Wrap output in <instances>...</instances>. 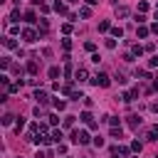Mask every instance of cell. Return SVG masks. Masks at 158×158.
Returning <instances> with one entry per match:
<instances>
[{
  "label": "cell",
  "mask_w": 158,
  "mask_h": 158,
  "mask_svg": "<svg viewBox=\"0 0 158 158\" xmlns=\"http://www.w3.org/2000/svg\"><path fill=\"white\" fill-rule=\"evenodd\" d=\"M89 79V72H86V67H79L77 72H74V81H79V84H84Z\"/></svg>",
  "instance_id": "obj_6"
},
{
  "label": "cell",
  "mask_w": 158,
  "mask_h": 158,
  "mask_svg": "<svg viewBox=\"0 0 158 158\" xmlns=\"http://www.w3.org/2000/svg\"><path fill=\"white\" fill-rule=\"evenodd\" d=\"M74 118L77 116H64V128H72L74 126Z\"/></svg>",
  "instance_id": "obj_29"
},
{
  "label": "cell",
  "mask_w": 158,
  "mask_h": 158,
  "mask_svg": "<svg viewBox=\"0 0 158 158\" xmlns=\"http://www.w3.org/2000/svg\"><path fill=\"white\" fill-rule=\"evenodd\" d=\"M47 30H49V25H47V20L42 17V20L37 22V32H40V35H47Z\"/></svg>",
  "instance_id": "obj_15"
},
{
  "label": "cell",
  "mask_w": 158,
  "mask_h": 158,
  "mask_svg": "<svg viewBox=\"0 0 158 158\" xmlns=\"http://www.w3.org/2000/svg\"><path fill=\"white\" fill-rule=\"evenodd\" d=\"M151 111H153V114H158V104H153V106H151Z\"/></svg>",
  "instance_id": "obj_50"
},
{
  "label": "cell",
  "mask_w": 158,
  "mask_h": 158,
  "mask_svg": "<svg viewBox=\"0 0 158 158\" xmlns=\"http://www.w3.org/2000/svg\"><path fill=\"white\" fill-rule=\"evenodd\" d=\"M84 49H86V52H94L96 44H94V42H84Z\"/></svg>",
  "instance_id": "obj_38"
},
{
  "label": "cell",
  "mask_w": 158,
  "mask_h": 158,
  "mask_svg": "<svg viewBox=\"0 0 158 158\" xmlns=\"http://www.w3.org/2000/svg\"><path fill=\"white\" fill-rule=\"evenodd\" d=\"M143 52H146V47H143V44H133V47H131V54H133V57H141Z\"/></svg>",
  "instance_id": "obj_17"
},
{
  "label": "cell",
  "mask_w": 158,
  "mask_h": 158,
  "mask_svg": "<svg viewBox=\"0 0 158 158\" xmlns=\"http://www.w3.org/2000/svg\"><path fill=\"white\" fill-rule=\"evenodd\" d=\"M69 2H77V0H69Z\"/></svg>",
  "instance_id": "obj_54"
},
{
  "label": "cell",
  "mask_w": 158,
  "mask_h": 158,
  "mask_svg": "<svg viewBox=\"0 0 158 158\" xmlns=\"http://www.w3.org/2000/svg\"><path fill=\"white\" fill-rule=\"evenodd\" d=\"M106 49H116V40H106Z\"/></svg>",
  "instance_id": "obj_41"
},
{
  "label": "cell",
  "mask_w": 158,
  "mask_h": 158,
  "mask_svg": "<svg viewBox=\"0 0 158 158\" xmlns=\"http://www.w3.org/2000/svg\"><path fill=\"white\" fill-rule=\"evenodd\" d=\"M153 133H156V136H158V123H156V126H153Z\"/></svg>",
  "instance_id": "obj_51"
},
{
  "label": "cell",
  "mask_w": 158,
  "mask_h": 158,
  "mask_svg": "<svg viewBox=\"0 0 158 158\" xmlns=\"http://www.w3.org/2000/svg\"><path fill=\"white\" fill-rule=\"evenodd\" d=\"M146 10H148V2H146V0H141V2H138V12H141V15H143V12H146Z\"/></svg>",
  "instance_id": "obj_32"
},
{
  "label": "cell",
  "mask_w": 158,
  "mask_h": 158,
  "mask_svg": "<svg viewBox=\"0 0 158 158\" xmlns=\"http://www.w3.org/2000/svg\"><path fill=\"white\" fill-rule=\"evenodd\" d=\"M136 22H138V25H143V22H146V15H141V12H138V15H136Z\"/></svg>",
  "instance_id": "obj_44"
},
{
  "label": "cell",
  "mask_w": 158,
  "mask_h": 158,
  "mask_svg": "<svg viewBox=\"0 0 158 158\" xmlns=\"http://www.w3.org/2000/svg\"><path fill=\"white\" fill-rule=\"evenodd\" d=\"M131 151H133V153H141V151H143V143H141V141H131Z\"/></svg>",
  "instance_id": "obj_23"
},
{
  "label": "cell",
  "mask_w": 158,
  "mask_h": 158,
  "mask_svg": "<svg viewBox=\"0 0 158 158\" xmlns=\"http://www.w3.org/2000/svg\"><path fill=\"white\" fill-rule=\"evenodd\" d=\"M94 138L89 136V131H72V143H77V146H86V143H91Z\"/></svg>",
  "instance_id": "obj_1"
},
{
  "label": "cell",
  "mask_w": 158,
  "mask_h": 158,
  "mask_svg": "<svg viewBox=\"0 0 158 158\" xmlns=\"http://www.w3.org/2000/svg\"><path fill=\"white\" fill-rule=\"evenodd\" d=\"M146 141H158V136H156V133H153V128H151V131H148V133H146Z\"/></svg>",
  "instance_id": "obj_39"
},
{
  "label": "cell",
  "mask_w": 158,
  "mask_h": 158,
  "mask_svg": "<svg viewBox=\"0 0 158 158\" xmlns=\"http://www.w3.org/2000/svg\"><path fill=\"white\" fill-rule=\"evenodd\" d=\"M22 128H25V118H22V116H20V118H17V121H15V133H20V131H22Z\"/></svg>",
  "instance_id": "obj_26"
},
{
  "label": "cell",
  "mask_w": 158,
  "mask_h": 158,
  "mask_svg": "<svg viewBox=\"0 0 158 158\" xmlns=\"http://www.w3.org/2000/svg\"><path fill=\"white\" fill-rule=\"evenodd\" d=\"M91 84H94V86H101V89H106V86L111 84V77H109V74H104V72H99L96 77H91Z\"/></svg>",
  "instance_id": "obj_3"
},
{
  "label": "cell",
  "mask_w": 158,
  "mask_h": 158,
  "mask_svg": "<svg viewBox=\"0 0 158 158\" xmlns=\"http://www.w3.org/2000/svg\"><path fill=\"white\" fill-rule=\"evenodd\" d=\"M136 96H138V89H131V91H123V94H121V101H123V104H131Z\"/></svg>",
  "instance_id": "obj_8"
},
{
  "label": "cell",
  "mask_w": 158,
  "mask_h": 158,
  "mask_svg": "<svg viewBox=\"0 0 158 158\" xmlns=\"http://www.w3.org/2000/svg\"><path fill=\"white\" fill-rule=\"evenodd\" d=\"M17 2H20V0H17Z\"/></svg>",
  "instance_id": "obj_56"
},
{
  "label": "cell",
  "mask_w": 158,
  "mask_h": 158,
  "mask_svg": "<svg viewBox=\"0 0 158 158\" xmlns=\"http://www.w3.org/2000/svg\"><path fill=\"white\" fill-rule=\"evenodd\" d=\"M153 86H158V77H156V79H153Z\"/></svg>",
  "instance_id": "obj_52"
},
{
  "label": "cell",
  "mask_w": 158,
  "mask_h": 158,
  "mask_svg": "<svg viewBox=\"0 0 158 158\" xmlns=\"http://www.w3.org/2000/svg\"><path fill=\"white\" fill-rule=\"evenodd\" d=\"M136 35H138L141 40H146V37L151 35V27H146V25H138V30H136Z\"/></svg>",
  "instance_id": "obj_14"
},
{
  "label": "cell",
  "mask_w": 158,
  "mask_h": 158,
  "mask_svg": "<svg viewBox=\"0 0 158 158\" xmlns=\"http://www.w3.org/2000/svg\"><path fill=\"white\" fill-rule=\"evenodd\" d=\"M0 67H2V69H10V67H12L10 57H0Z\"/></svg>",
  "instance_id": "obj_25"
},
{
  "label": "cell",
  "mask_w": 158,
  "mask_h": 158,
  "mask_svg": "<svg viewBox=\"0 0 158 158\" xmlns=\"http://www.w3.org/2000/svg\"><path fill=\"white\" fill-rule=\"evenodd\" d=\"M72 99H74V101H79V99H84V96H81V91H72Z\"/></svg>",
  "instance_id": "obj_46"
},
{
  "label": "cell",
  "mask_w": 158,
  "mask_h": 158,
  "mask_svg": "<svg viewBox=\"0 0 158 158\" xmlns=\"http://www.w3.org/2000/svg\"><path fill=\"white\" fill-rule=\"evenodd\" d=\"M35 99H37V101H40V106H42V104H47V101H49V99H47V91H44V89H37V91H35Z\"/></svg>",
  "instance_id": "obj_12"
},
{
  "label": "cell",
  "mask_w": 158,
  "mask_h": 158,
  "mask_svg": "<svg viewBox=\"0 0 158 158\" xmlns=\"http://www.w3.org/2000/svg\"><path fill=\"white\" fill-rule=\"evenodd\" d=\"M17 20H20V10H12L10 12V22H17Z\"/></svg>",
  "instance_id": "obj_33"
},
{
  "label": "cell",
  "mask_w": 158,
  "mask_h": 158,
  "mask_svg": "<svg viewBox=\"0 0 158 158\" xmlns=\"http://www.w3.org/2000/svg\"><path fill=\"white\" fill-rule=\"evenodd\" d=\"M35 116H44V109L42 106H35Z\"/></svg>",
  "instance_id": "obj_47"
},
{
  "label": "cell",
  "mask_w": 158,
  "mask_h": 158,
  "mask_svg": "<svg viewBox=\"0 0 158 158\" xmlns=\"http://www.w3.org/2000/svg\"><path fill=\"white\" fill-rule=\"evenodd\" d=\"M136 77H141V79H151V74H148L146 69H138V72H136Z\"/></svg>",
  "instance_id": "obj_34"
},
{
  "label": "cell",
  "mask_w": 158,
  "mask_h": 158,
  "mask_svg": "<svg viewBox=\"0 0 158 158\" xmlns=\"http://www.w3.org/2000/svg\"><path fill=\"white\" fill-rule=\"evenodd\" d=\"M64 77H72V64L67 62V67H64Z\"/></svg>",
  "instance_id": "obj_45"
},
{
  "label": "cell",
  "mask_w": 158,
  "mask_h": 158,
  "mask_svg": "<svg viewBox=\"0 0 158 158\" xmlns=\"http://www.w3.org/2000/svg\"><path fill=\"white\" fill-rule=\"evenodd\" d=\"M111 153H114V156H121V158H126V156L131 153V146H114V148H111Z\"/></svg>",
  "instance_id": "obj_7"
},
{
  "label": "cell",
  "mask_w": 158,
  "mask_h": 158,
  "mask_svg": "<svg viewBox=\"0 0 158 158\" xmlns=\"http://www.w3.org/2000/svg\"><path fill=\"white\" fill-rule=\"evenodd\" d=\"M25 69H27V74H32V77H35V74L40 72V64H37V59H30V62L25 64Z\"/></svg>",
  "instance_id": "obj_10"
},
{
  "label": "cell",
  "mask_w": 158,
  "mask_h": 158,
  "mask_svg": "<svg viewBox=\"0 0 158 158\" xmlns=\"http://www.w3.org/2000/svg\"><path fill=\"white\" fill-rule=\"evenodd\" d=\"M57 153H62V156H64V153H67V146H64V143H57Z\"/></svg>",
  "instance_id": "obj_43"
},
{
  "label": "cell",
  "mask_w": 158,
  "mask_h": 158,
  "mask_svg": "<svg viewBox=\"0 0 158 158\" xmlns=\"http://www.w3.org/2000/svg\"><path fill=\"white\" fill-rule=\"evenodd\" d=\"M25 22H37V15H35V10H25Z\"/></svg>",
  "instance_id": "obj_16"
},
{
  "label": "cell",
  "mask_w": 158,
  "mask_h": 158,
  "mask_svg": "<svg viewBox=\"0 0 158 158\" xmlns=\"http://www.w3.org/2000/svg\"><path fill=\"white\" fill-rule=\"evenodd\" d=\"M79 121H81V123H86L91 131H96V128H99V123L94 121V116H91L89 111H81V114H79Z\"/></svg>",
  "instance_id": "obj_4"
},
{
  "label": "cell",
  "mask_w": 158,
  "mask_h": 158,
  "mask_svg": "<svg viewBox=\"0 0 158 158\" xmlns=\"http://www.w3.org/2000/svg\"><path fill=\"white\" fill-rule=\"evenodd\" d=\"M91 143H94L96 148H101V146H104V138H101V136H94V141H91Z\"/></svg>",
  "instance_id": "obj_35"
},
{
  "label": "cell",
  "mask_w": 158,
  "mask_h": 158,
  "mask_svg": "<svg viewBox=\"0 0 158 158\" xmlns=\"http://www.w3.org/2000/svg\"><path fill=\"white\" fill-rule=\"evenodd\" d=\"M20 37H22L27 44H32V42H37V40H40V32H37V30H32V27H22V35H20Z\"/></svg>",
  "instance_id": "obj_2"
},
{
  "label": "cell",
  "mask_w": 158,
  "mask_h": 158,
  "mask_svg": "<svg viewBox=\"0 0 158 158\" xmlns=\"http://www.w3.org/2000/svg\"><path fill=\"white\" fill-rule=\"evenodd\" d=\"M126 123H128V128L138 131V126H141V116H138V114H128V116H126Z\"/></svg>",
  "instance_id": "obj_5"
},
{
  "label": "cell",
  "mask_w": 158,
  "mask_h": 158,
  "mask_svg": "<svg viewBox=\"0 0 158 158\" xmlns=\"http://www.w3.org/2000/svg\"><path fill=\"white\" fill-rule=\"evenodd\" d=\"M131 15V10L126 7V5H116V17H121V20H126Z\"/></svg>",
  "instance_id": "obj_11"
},
{
  "label": "cell",
  "mask_w": 158,
  "mask_h": 158,
  "mask_svg": "<svg viewBox=\"0 0 158 158\" xmlns=\"http://www.w3.org/2000/svg\"><path fill=\"white\" fill-rule=\"evenodd\" d=\"M109 136H111V138H121V126L111 128V131H109Z\"/></svg>",
  "instance_id": "obj_30"
},
{
  "label": "cell",
  "mask_w": 158,
  "mask_h": 158,
  "mask_svg": "<svg viewBox=\"0 0 158 158\" xmlns=\"http://www.w3.org/2000/svg\"><path fill=\"white\" fill-rule=\"evenodd\" d=\"M62 138H64L62 128H54V131H52V141H54V143H62Z\"/></svg>",
  "instance_id": "obj_20"
},
{
  "label": "cell",
  "mask_w": 158,
  "mask_h": 158,
  "mask_svg": "<svg viewBox=\"0 0 158 158\" xmlns=\"http://www.w3.org/2000/svg\"><path fill=\"white\" fill-rule=\"evenodd\" d=\"M12 121H15V116H12V114H5V116H2V126H10Z\"/></svg>",
  "instance_id": "obj_28"
},
{
  "label": "cell",
  "mask_w": 158,
  "mask_h": 158,
  "mask_svg": "<svg viewBox=\"0 0 158 158\" xmlns=\"http://www.w3.org/2000/svg\"><path fill=\"white\" fill-rule=\"evenodd\" d=\"M62 32H64V35H69V32H72V25H69V22H64V25H62Z\"/></svg>",
  "instance_id": "obj_40"
},
{
  "label": "cell",
  "mask_w": 158,
  "mask_h": 158,
  "mask_svg": "<svg viewBox=\"0 0 158 158\" xmlns=\"http://www.w3.org/2000/svg\"><path fill=\"white\" fill-rule=\"evenodd\" d=\"M156 22H158V10H156Z\"/></svg>",
  "instance_id": "obj_53"
},
{
  "label": "cell",
  "mask_w": 158,
  "mask_h": 158,
  "mask_svg": "<svg viewBox=\"0 0 158 158\" xmlns=\"http://www.w3.org/2000/svg\"><path fill=\"white\" fill-rule=\"evenodd\" d=\"M96 2H99V0H86V5H89V7H94Z\"/></svg>",
  "instance_id": "obj_49"
},
{
  "label": "cell",
  "mask_w": 158,
  "mask_h": 158,
  "mask_svg": "<svg viewBox=\"0 0 158 158\" xmlns=\"http://www.w3.org/2000/svg\"><path fill=\"white\" fill-rule=\"evenodd\" d=\"M62 47H64V49H72V40L64 37V40H62Z\"/></svg>",
  "instance_id": "obj_37"
},
{
  "label": "cell",
  "mask_w": 158,
  "mask_h": 158,
  "mask_svg": "<svg viewBox=\"0 0 158 158\" xmlns=\"http://www.w3.org/2000/svg\"><path fill=\"white\" fill-rule=\"evenodd\" d=\"M109 30H111V22L109 20H101L99 22V32H109Z\"/></svg>",
  "instance_id": "obj_21"
},
{
  "label": "cell",
  "mask_w": 158,
  "mask_h": 158,
  "mask_svg": "<svg viewBox=\"0 0 158 158\" xmlns=\"http://www.w3.org/2000/svg\"><path fill=\"white\" fill-rule=\"evenodd\" d=\"M10 35H22V30H20V25H12V27H10Z\"/></svg>",
  "instance_id": "obj_36"
},
{
  "label": "cell",
  "mask_w": 158,
  "mask_h": 158,
  "mask_svg": "<svg viewBox=\"0 0 158 158\" xmlns=\"http://www.w3.org/2000/svg\"><path fill=\"white\" fill-rule=\"evenodd\" d=\"M54 109H57V111H64V109H67V101H64V99H54Z\"/></svg>",
  "instance_id": "obj_22"
},
{
  "label": "cell",
  "mask_w": 158,
  "mask_h": 158,
  "mask_svg": "<svg viewBox=\"0 0 158 158\" xmlns=\"http://www.w3.org/2000/svg\"><path fill=\"white\" fill-rule=\"evenodd\" d=\"M148 67H151V69H156V67H158V54H153V57L148 59Z\"/></svg>",
  "instance_id": "obj_31"
},
{
  "label": "cell",
  "mask_w": 158,
  "mask_h": 158,
  "mask_svg": "<svg viewBox=\"0 0 158 158\" xmlns=\"http://www.w3.org/2000/svg\"><path fill=\"white\" fill-rule=\"evenodd\" d=\"M111 37H123V27H111Z\"/></svg>",
  "instance_id": "obj_24"
},
{
  "label": "cell",
  "mask_w": 158,
  "mask_h": 158,
  "mask_svg": "<svg viewBox=\"0 0 158 158\" xmlns=\"http://www.w3.org/2000/svg\"><path fill=\"white\" fill-rule=\"evenodd\" d=\"M79 15H81V17H89V15H91V7H89V5L79 7Z\"/></svg>",
  "instance_id": "obj_27"
},
{
  "label": "cell",
  "mask_w": 158,
  "mask_h": 158,
  "mask_svg": "<svg viewBox=\"0 0 158 158\" xmlns=\"http://www.w3.org/2000/svg\"><path fill=\"white\" fill-rule=\"evenodd\" d=\"M47 118H49V123H52V126H57V123H59V116H54V114H52V116H47Z\"/></svg>",
  "instance_id": "obj_42"
},
{
  "label": "cell",
  "mask_w": 158,
  "mask_h": 158,
  "mask_svg": "<svg viewBox=\"0 0 158 158\" xmlns=\"http://www.w3.org/2000/svg\"><path fill=\"white\" fill-rule=\"evenodd\" d=\"M151 32H156V35H158V22H153V25H151Z\"/></svg>",
  "instance_id": "obj_48"
},
{
  "label": "cell",
  "mask_w": 158,
  "mask_h": 158,
  "mask_svg": "<svg viewBox=\"0 0 158 158\" xmlns=\"http://www.w3.org/2000/svg\"><path fill=\"white\" fill-rule=\"evenodd\" d=\"M10 69H12V74H15V77H17V79H20V77H22V74H25V72H27V69H25V67H20V64H12V67H10Z\"/></svg>",
  "instance_id": "obj_18"
},
{
  "label": "cell",
  "mask_w": 158,
  "mask_h": 158,
  "mask_svg": "<svg viewBox=\"0 0 158 158\" xmlns=\"http://www.w3.org/2000/svg\"><path fill=\"white\" fill-rule=\"evenodd\" d=\"M59 74H62V69H59V67H49V72H47V77H49V79H59Z\"/></svg>",
  "instance_id": "obj_19"
},
{
  "label": "cell",
  "mask_w": 158,
  "mask_h": 158,
  "mask_svg": "<svg viewBox=\"0 0 158 158\" xmlns=\"http://www.w3.org/2000/svg\"><path fill=\"white\" fill-rule=\"evenodd\" d=\"M64 158H69V156H64Z\"/></svg>",
  "instance_id": "obj_55"
},
{
  "label": "cell",
  "mask_w": 158,
  "mask_h": 158,
  "mask_svg": "<svg viewBox=\"0 0 158 158\" xmlns=\"http://www.w3.org/2000/svg\"><path fill=\"white\" fill-rule=\"evenodd\" d=\"M52 7H54V12H59V15H69V12H67V5H64V2H59V0H54V5H52Z\"/></svg>",
  "instance_id": "obj_13"
},
{
  "label": "cell",
  "mask_w": 158,
  "mask_h": 158,
  "mask_svg": "<svg viewBox=\"0 0 158 158\" xmlns=\"http://www.w3.org/2000/svg\"><path fill=\"white\" fill-rule=\"evenodd\" d=\"M2 44H5L7 49H20V47H17V40H15L12 35H7V37H2Z\"/></svg>",
  "instance_id": "obj_9"
}]
</instances>
